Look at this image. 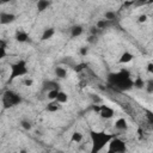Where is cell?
I'll use <instances>...</instances> for the list:
<instances>
[{
  "instance_id": "obj_38",
  "label": "cell",
  "mask_w": 153,
  "mask_h": 153,
  "mask_svg": "<svg viewBox=\"0 0 153 153\" xmlns=\"http://www.w3.org/2000/svg\"><path fill=\"white\" fill-rule=\"evenodd\" d=\"M33 1H36V2H37V1H38V0H33Z\"/></svg>"
},
{
  "instance_id": "obj_4",
  "label": "cell",
  "mask_w": 153,
  "mask_h": 153,
  "mask_svg": "<svg viewBox=\"0 0 153 153\" xmlns=\"http://www.w3.org/2000/svg\"><path fill=\"white\" fill-rule=\"evenodd\" d=\"M27 73V67H26V62L24 60H19L16 63L11 65V74H10V81H12L13 79L25 75Z\"/></svg>"
},
{
  "instance_id": "obj_1",
  "label": "cell",
  "mask_w": 153,
  "mask_h": 153,
  "mask_svg": "<svg viewBox=\"0 0 153 153\" xmlns=\"http://www.w3.org/2000/svg\"><path fill=\"white\" fill-rule=\"evenodd\" d=\"M90 136H91V140H92V153H96V152H99L100 149H103V147L109 143L111 141V139L115 137L114 134H106L104 131H94V130H91L90 133Z\"/></svg>"
},
{
  "instance_id": "obj_12",
  "label": "cell",
  "mask_w": 153,
  "mask_h": 153,
  "mask_svg": "<svg viewBox=\"0 0 153 153\" xmlns=\"http://www.w3.org/2000/svg\"><path fill=\"white\" fill-rule=\"evenodd\" d=\"M49 5H50L49 0H38L37 1V11L43 12L44 10H47L49 7Z\"/></svg>"
},
{
  "instance_id": "obj_26",
  "label": "cell",
  "mask_w": 153,
  "mask_h": 153,
  "mask_svg": "<svg viewBox=\"0 0 153 153\" xmlns=\"http://www.w3.org/2000/svg\"><path fill=\"white\" fill-rule=\"evenodd\" d=\"M146 117H147L148 122H149L151 124H153V112L149 111V110H146Z\"/></svg>"
},
{
  "instance_id": "obj_11",
  "label": "cell",
  "mask_w": 153,
  "mask_h": 153,
  "mask_svg": "<svg viewBox=\"0 0 153 153\" xmlns=\"http://www.w3.org/2000/svg\"><path fill=\"white\" fill-rule=\"evenodd\" d=\"M29 39V36L25 31H17L16 33V41L19 42V43H23V42H26Z\"/></svg>"
},
{
  "instance_id": "obj_9",
  "label": "cell",
  "mask_w": 153,
  "mask_h": 153,
  "mask_svg": "<svg viewBox=\"0 0 153 153\" xmlns=\"http://www.w3.org/2000/svg\"><path fill=\"white\" fill-rule=\"evenodd\" d=\"M133 57H134L133 54H130L129 51H124V53L121 55L118 62H120V63H128V62H130V61L133 60Z\"/></svg>"
},
{
  "instance_id": "obj_15",
  "label": "cell",
  "mask_w": 153,
  "mask_h": 153,
  "mask_svg": "<svg viewBox=\"0 0 153 153\" xmlns=\"http://www.w3.org/2000/svg\"><path fill=\"white\" fill-rule=\"evenodd\" d=\"M60 103L59 102H51V103H49L48 105H47V111H49V112H55V111H57L59 109H60V105H59Z\"/></svg>"
},
{
  "instance_id": "obj_36",
  "label": "cell",
  "mask_w": 153,
  "mask_h": 153,
  "mask_svg": "<svg viewBox=\"0 0 153 153\" xmlns=\"http://www.w3.org/2000/svg\"><path fill=\"white\" fill-rule=\"evenodd\" d=\"M136 1H137L139 4H147L148 0H136Z\"/></svg>"
},
{
  "instance_id": "obj_13",
  "label": "cell",
  "mask_w": 153,
  "mask_h": 153,
  "mask_svg": "<svg viewBox=\"0 0 153 153\" xmlns=\"http://www.w3.org/2000/svg\"><path fill=\"white\" fill-rule=\"evenodd\" d=\"M127 121L124 118H118L116 122H115V128L116 129H120V130H124L127 129Z\"/></svg>"
},
{
  "instance_id": "obj_19",
  "label": "cell",
  "mask_w": 153,
  "mask_h": 153,
  "mask_svg": "<svg viewBox=\"0 0 153 153\" xmlns=\"http://www.w3.org/2000/svg\"><path fill=\"white\" fill-rule=\"evenodd\" d=\"M82 140V134L79 133V131H74L72 134V137H71V142H80Z\"/></svg>"
},
{
  "instance_id": "obj_17",
  "label": "cell",
  "mask_w": 153,
  "mask_h": 153,
  "mask_svg": "<svg viewBox=\"0 0 153 153\" xmlns=\"http://www.w3.org/2000/svg\"><path fill=\"white\" fill-rule=\"evenodd\" d=\"M111 22H112V20L102 19V20H99V22L97 23V27H98V29H105V27H108V26L111 25Z\"/></svg>"
},
{
  "instance_id": "obj_10",
  "label": "cell",
  "mask_w": 153,
  "mask_h": 153,
  "mask_svg": "<svg viewBox=\"0 0 153 153\" xmlns=\"http://www.w3.org/2000/svg\"><path fill=\"white\" fill-rule=\"evenodd\" d=\"M81 33H82V26H80V25L72 26V29H71V37L72 38H75L78 36H80Z\"/></svg>"
},
{
  "instance_id": "obj_20",
  "label": "cell",
  "mask_w": 153,
  "mask_h": 153,
  "mask_svg": "<svg viewBox=\"0 0 153 153\" xmlns=\"http://www.w3.org/2000/svg\"><path fill=\"white\" fill-rule=\"evenodd\" d=\"M6 42L4 39L0 41V59H4L6 56Z\"/></svg>"
},
{
  "instance_id": "obj_18",
  "label": "cell",
  "mask_w": 153,
  "mask_h": 153,
  "mask_svg": "<svg viewBox=\"0 0 153 153\" xmlns=\"http://www.w3.org/2000/svg\"><path fill=\"white\" fill-rule=\"evenodd\" d=\"M55 100H56V102H59V103H66V102L68 100V96H67V93H65V92L60 91Z\"/></svg>"
},
{
  "instance_id": "obj_27",
  "label": "cell",
  "mask_w": 153,
  "mask_h": 153,
  "mask_svg": "<svg viewBox=\"0 0 153 153\" xmlns=\"http://www.w3.org/2000/svg\"><path fill=\"white\" fill-rule=\"evenodd\" d=\"M85 67H86L85 63H79V65H76V66L74 67V71H75V72H80V71H82Z\"/></svg>"
},
{
  "instance_id": "obj_6",
  "label": "cell",
  "mask_w": 153,
  "mask_h": 153,
  "mask_svg": "<svg viewBox=\"0 0 153 153\" xmlns=\"http://www.w3.org/2000/svg\"><path fill=\"white\" fill-rule=\"evenodd\" d=\"M16 20V16L12 13H6V12H1L0 13V24L1 25H6L10 23H13Z\"/></svg>"
},
{
  "instance_id": "obj_34",
  "label": "cell",
  "mask_w": 153,
  "mask_h": 153,
  "mask_svg": "<svg viewBox=\"0 0 153 153\" xmlns=\"http://www.w3.org/2000/svg\"><path fill=\"white\" fill-rule=\"evenodd\" d=\"M24 84H25L26 86H31V85H32V80H31V79H26V80L24 81Z\"/></svg>"
},
{
  "instance_id": "obj_2",
  "label": "cell",
  "mask_w": 153,
  "mask_h": 153,
  "mask_svg": "<svg viewBox=\"0 0 153 153\" xmlns=\"http://www.w3.org/2000/svg\"><path fill=\"white\" fill-rule=\"evenodd\" d=\"M109 81L117 86L121 90H128L131 86H134V81L130 80L129 73L127 71H121L120 73H112L109 75Z\"/></svg>"
},
{
  "instance_id": "obj_3",
  "label": "cell",
  "mask_w": 153,
  "mask_h": 153,
  "mask_svg": "<svg viewBox=\"0 0 153 153\" xmlns=\"http://www.w3.org/2000/svg\"><path fill=\"white\" fill-rule=\"evenodd\" d=\"M20 102H22V98L19 97V94H17L16 92H13L11 90L5 91L4 94H2V105H4V109L12 108V106L19 104Z\"/></svg>"
},
{
  "instance_id": "obj_25",
  "label": "cell",
  "mask_w": 153,
  "mask_h": 153,
  "mask_svg": "<svg viewBox=\"0 0 153 153\" xmlns=\"http://www.w3.org/2000/svg\"><path fill=\"white\" fill-rule=\"evenodd\" d=\"M20 126H22L24 129H26V130H30V129H31V123H30L29 121H25V120H23V121L20 122Z\"/></svg>"
},
{
  "instance_id": "obj_16",
  "label": "cell",
  "mask_w": 153,
  "mask_h": 153,
  "mask_svg": "<svg viewBox=\"0 0 153 153\" xmlns=\"http://www.w3.org/2000/svg\"><path fill=\"white\" fill-rule=\"evenodd\" d=\"M55 74H56L57 78L63 79V78H66V75H67V71H66L63 67H56V68H55Z\"/></svg>"
},
{
  "instance_id": "obj_31",
  "label": "cell",
  "mask_w": 153,
  "mask_h": 153,
  "mask_svg": "<svg viewBox=\"0 0 153 153\" xmlns=\"http://www.w3.org/2000/svg\"><path fill=\"white\" fill-rule=\"evenodd\" d=\"M147 71L153 74V63H152V62H149V63L147 65Z\"/></svg>"
},
{
  "instance_id": "obj_21",
  "label": "cell",
  "mask_w": 153,
  "mask_h": 153,
  "mask_svg": "<svg viewBox=\"0 0 153 153\" xmlns=\"http://www.w3.org/2000/svg\"><path fill=\"white\" fill-rule=\"evenodd\" d=\"M143 86H145L143 80H142L140 76H137V78L134 80V87H136V88H142Z\"/></svg>"
},
{
  "instance_id": "obj_24",
  "label": "cell",
  "mask_w": 153,
  "mask_h": 153,
  "mask_svg": "<svg viewBox=\"0 0 153 153\" xmlns=\"http://www.w3.org/2000/svg\"><path fill=\"white\" fill-rule=\"evenodd\" d=\"M146 91L148 93H153V80L149 79L147 82H146Z\"/></svg>"
},
{
  "instance_id": "obj_37",
  "label": "cell",
  "mask_w": 153,
  "mask_h": 153,
  "mask_svg": "<svg viewBox=\"0 0 153 153\" xmlns=\"http://www.w3.org/2000/svg\"><path fill=\"white\" fill-rule=\"evenodd\" d=\"M147 4H153V0H148V1H147Z\"/></svg>"
},
{
  "instance_id": "obj_28",
  "label": "cell",
  "mask_w": 153,
  "mask_h": 153,
  "mask_svg": "<svg viewBox=\"0 0 153 153\" xmlns=\"http://www.w3.org/2000/svg\"><path fill=\"white\" fill-rule=\"evenodd\" d=\"M91 98H92V100H93L94 103H99V102H102V99H100L98 96H96V94H91Z\"/></svg>"
},
{
  "instance_id": "obj_32",
  "label": "cell",
  "mask_w": 153,
  "mask_h": 153,
  "mask_svg": "<svg viewBox=\"0 0 153 153\" xmlns=\"http://www.w3.org/2000/svg\"><path fill=\"white\" fill-rule=\"evenodd\" d=\"M88 42H91V43H94V42H97V37H96V35H92V36L88 38Z\"/></svg>"
},
{
  "instance_id": "obj_33",
  "label": "cell",
  "mask_w": 153,
  "mask_h": 153,
  "mask_svg": "<svg viewBox=\"0 0 153 153\" xmlns=\"http://www.w3.org/2000/svg\"><path fill=\"white\" fill-rule=\"evenodd\" d=\"M80 54H81V55H86V54H87V48H86V47H82V48L80 49Z\"/></svg>"
},
{
  "instance_id": "obj_35",
  "label": "cell",
  "mask_w": 153,
  "mask_h": 153,
  "mask_svg": "<svg viewBox=\"0 0 153 153\" xmlns=\"http://www.w3.org/2000/svg\"><path fill=\"white\" fill-rule=\"evenodd\" d=\"M10 1H12V0H0V4L4 5V4H7V2H10Z\"/></svg>"
},
{
  "instance_id": "obj_29",
  "label": "cell",
  "mask_w": 153,
  "mask_h": 153,
  "mask_svg": "<svg viewBox=\"0 0 153 153\" xmlns=\"http://www.w3.org/2000/svg\"><path fill=\"white\" fill-rule=\"evenodd\" d=\"M146 20H147V16L146 14H141L139 17V23H145Z\"/></svg>"
},
{
  "instance_id": "obj_7",
  "label": "cell",
  "mask_w": 153,
  "mask_h": 153,
  "mask_svg": "<svg viewBox=\"0 0 153 153\" xmlns=\"http://www.w3.org/2000/svg\"><path fill=\"white\" fill-rule=\"evenodd\" d=\"M99 115L102 118H111L114 116V110L106 105H102L100 106V111H99Z\"/></svg>"
},
{
  "instance_id": "obj_14",
  "label": "cell",
  "mask_w": 153,
  "mask_h": 153,
  "mask_svg": "<svg viewBox=\"0 0 153 153\" xmlns=\"http://www.w3.org/2000/svg\"><path fill=\"white\" fill-rule=\"evenodd\" d=\"M54 32H55V30L53 29V27H49V29H45L44 30V32L42 33V41H47V39H49V38H51L53 37V35H54Z\"/></svg>"
},
{
  "instance_id": "obj_22",
  "label": "cell",
  "mask_w": 153,
  "mask_h": 153,
  "mask_svg": "<svg viewBox=\"0 0 153 153\" xmlns=\"http://www.w3.org/2000/svg\"><path fill=\"white\" fill-rule=\"evenodd\" d=\"M59 92H60V90H50V91H48V98L51 99V100L53 99H56Z\"/></svg>"
},
{
  "instance_id": "obj_30",
  "label": "cell",
  "mask_w": 153,
  "mask_h": 153,
  "mask_svg": "<svg viewBox=\"0 0 153 153\" xmlns=\"http://www.w3.org/2000/svg\"><path fill=\"white\" fill-rule=\"evenodd\" d=\"M98 31H99V30H98L97 26H92V27H91V33H92V35H97Z\"/></svg>"
},
{
  "instance_id": "obj_8",
  "label": "cell",
  "mask_w": 153,
  "mask_h": 153,
  "mask_svg": "<svg viewBox=\"0 0 153 153\" xmlns=\"http://www.w3.org/2000/svg\"><path fill=\"white\" fill-rule=\"evenodd\" d=\"M43 91H50V90H59L60 88V85L56 82V81H53V80H45L43 82Z\"/></svg>"
},
{
  "instance_id": "obj_23",
  "label": "cell",
  "mask_w": 153,
  "mask_h": 153,
  "mask_svg": "<svg viewBox=\"0 0 153 153\" xmlns=\"http://www.w3.org/2000/svg\"><path fill=\"white\" fill-rule=\"evenodd\" d=\"M104 16H105V19H108V20H115L116 19V13L112 11H106Z\"/></svg>"
},
{
  "instance_id": "obj_5",
  "label": "cell",
  "mask_w": 153,
  "mask_h": 153,
  "mask_svg": "<svg viewBox=\"0 0 153 153\" xmlns=\"http://www.w3.org/2000/svg\"><path fill=\"white\" fill-rule=\"evenodd\" d=\"M127 147L124 141H122L118 137H114L111 139V141L109 142V152L110 153H117V152H126Z\"/></svg>"
}]
</instances>
